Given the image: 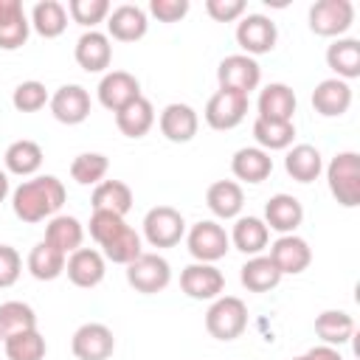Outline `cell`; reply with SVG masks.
I'll return each instance as SVG.
<instances>
[{
  "instance_id": "1",
  "label": "cell",
  "mask_w": 360,
  "mask_h": 360,
  "mask_svg": "<svg viewBox=\"0 0 360 360\" xmlns=\"http://www.w3.org/2000/svg\"><path fill=\"white\" fill-rule=\"evenodd\" d=\"M62 205H65V186L53 174H37L31 180H22L11 191L14 217L28 225L56 217Z\"/></svg>"
},
{
  "instance_id": "2",
  "label": "cell",
  "mask_w": 360,
  "mask_h": 360,
  "mask_svg": "<svg viewBox=\"0 0 360 360\" xmlns=\"http://www.w3.org/2000/svg\"><path fill=\"white\" fill-rule=\"evenodd\" d=\"M326 183L332 197L343 208H357L360 205V155L338 152L326 166Z\"/></svg>"
},
{
  "instance_id": "3",
  "label": "cell",
  "mask_w": 360,
  "mask_h": 360,
  "mask_svg": "<svg viewBox=\"0 0 360 360\" xmlns=\"http://www.w3.org/2000/svg\"><path fill=\"white\" fill-rule=\"evenodd\" d=\"M248 326V307L236 295H219L205 312V329L217 340H233Z\"/></svg>"
},
{
  "instance_id": "4",
  "label": "cell",
  "mask_w": 360,
  "mask_h": 360,
  "mask_svg": "<svg viewBox=\"0 0 360 360\" xmlns=\"http://www.w3.org/2000/svg\"><path fill=\"white\" fill-rule=\"evenodd\" d=\"M186 236V219L172 205H155L143 217V239L152 248H174Z\"/></svg>"
},
{
  "instance_id": "5",
  "label": "cell",
  "mask_w": 360,
  "mask_h": 360,
  "mask_svg": "<svg viewBox=\"0 0 360 360\" xmlns=\"http://www.w3.org/2000/svg\"><path fill=\"white\" fill-rule=\"evenodd\" d=\"M186 245H188V253L197 259V262H205V264H214L219 262L228 250H231V236L225 233V228L214 219H200L197 225H191V231L186 233Z\"/></svg>"
},
{
  "instance_id": "6",
  "label": "cell",
  "mask_w": 360,
  "mask_h": 360,
  "mask_svg": "<svg viewBox=\"0 0 360 360\" xmlns=\"http://www.w3.org/2000/svg\"><path fill=\"white\" fill-rule=\"evenodd\" d=\"M127 281L135 292H143V295H155L160 290L169 287L172 281V267L163 256L158 253H141L138 259H132L127 264Z\"/></svg>"
},
{
  "instance_id": "7",
  "label": "cell",
  "mask_w": 360,
  "mask_h": 360,
  "mask_svg": "<svg viewBox=\"0 0 360 360\" xmlns=\"http://www.w3.org/2000/svg\"><path fill=\"white\" fill-rule=\"evenodd\" d=\"M354 22L352 0H318L309 6V31L318 37H343Z\"/></svg>"
},
{
  "instance_id": "8",
  "label": "cell",
  "mask_w": 360,
  "mask_h": 360,
  "mask_svg": "<svg viewBox=\"0 0 360 360\" xmlns=\"http://www.w3.org/2000/svg\"><path fill=\"white\" fill-rule=\"evenodd\" d=\"M202 115H205V124L211 129H219V132L233 129L248 115V96L245 93H236V90H228V87H219L208 98Z\"/></svg>"
},
{
  "instance_id": "9",
  "label": "cell",
  "mask_w": 360,
  "mask_h": 360,
  "mask_svg": "<svg viewBox=\"0 0 360 360\" xmlns=\"http://www.w3.org/2000/svg\"><path fill=\"white\" fill-rule=\"evenodd\" d=\"M278 28L264 14H245L236 25V45L245 51V56H262L276 48Z\"/></svg>"
},
{
  "instance_id": "10",
  "label": "cell",
  "mask_w": 360,
  "mask_h": 360,
  "mask_svg": "<svg viewBox=\"0 0 360 360\" xmlns=\"http://www.w3.org/2000/svg\"><path fill=\"white\" fill-rule=\"evenodd\" d=\"M70 352L76 360H110L115 352L112 329L98 321L82 323L70 338Z\"/></svg>"
},
{
  "instance_id": "11",
  "label": "cell",
  "mask_w": 360,
  "mask_h": 360,
  "mask_svg": "<svg viewBox=\"0 0 360 360\" xmlns=\"http://www.w3.org/2000/svg\"><path fill=\"white\" fill-rule=\"evenodd\" d=\"M217 82L219 87H228V90H236V93H250L259 87L262 82V68L253 56H245V53H231L219 62L217 68Z\"/></svg>"
},
{
  "instance_id": "12",
  "label": "cell",
  "mask_w": 360,
  "mask_h": 360,
  "mask_svg": "<svg viewBox=\"0 0 360 360\" xmlns=\"http://www.w3.org/2000/svg\"><path fill=\"white\" fill-rule=\"evenodd\" d=\"M180 290L188 298H194V301H214L225 290V276L214 264L194 262V264L183 267V273H180Z\"/></svg>"
},
{
  "instance_id": "13",
  "label": "cell",
  "mask_w": 360,
  "mask_h": 360,
  "mask_svg": "<svg viewBox=\"0 0 360 360\" xmlns=\"http://www.w3.org/2000/svg\"><path fill=\"white\" fill-rule=\"evenodd\" d=\"M48 107L59 124L76 127V124L87 121V115H90V93L82 84H62L53 90Z\"/></svg>"
},
{
  "instance_id": "14",
  "label": "cell",
  "mask_w": 360,
  "mask_h": 360,
  "mask_svg": "<svg viewBox=\"0 0 360 360\" xmlns=\"http://www.w3.org/2000/svg\"><path fill=\"white\" fill-rule=\"evenodd\" d=\"M65 273L68 278L82 287V290H90V287H98L107 276V259L101 256V250L96 248H79L68 256L65 262Z\"/></svg>"
},
{
  "instance_id": "15",
  "label": "cell",
  "mask_w": 360,
  "mask_h": 360,
  "mask_svg": "<svg viewBox=\"0 0 360 360\" xmlns=\"http://www.w3.org/2000/svg\"><path fill=\"white\" fill-rule=\"evenodd\" d=\"M270 259L281 276H298L309 267L312 248L307 245V239H301L295 233H284L270 245Z\"/></svg>"
},
{
  "instance_id": "16",
  "label": "cell",
  "mask_w": 360,
  "mask_h": 360,
  "mask_svg": "<svg viewBox=\"0 0 360 360\" xmlns=\"http://www.w3.org/2000/svg\"><path fill=\"white\" fill-rule=\"evenodd\" d=\"M158 127L163 132L166 141L172 143H188L197 129H200V118H197V110L188 107V104H180V101H172L160 110V118H158Z\"/></svg>"
},
{
  "instance_id": "17",
  "label": "cell",
  "mask_w": 360,
  "mask_h": 360,
  "mask_svg": "<svg viewBox=\"0 0 360 360\" xmlns=\"http://www.w3.org/2000/svg\"><path fill=\"white\" fill-rule=\"evenodd\" d=\"M146 28H149V20L141 6L124 3V6L110 8L107 14V37L118 42H138L146 37Z\"/></svg>"
},
{
  "instance_id": "18",
  "label": "cell",
  "mask_w": 360,
  "mask_h": 360,
  "mask_svg": "<svg viewBox=\"0 0 360 360\" xmlns=\"http://www.w3.org/2000/svg\"><path fill=\"white\" fill-rule=\"evenodd\" d=\"M135 98H141V82L132 73L110 70V73L101 76V82H98V101H101V107L118 112L121 107H127Z\"/></svg>"
},
{
  "instance_id": "19",
  "label": "cell",
  "mask_w": 360,
  "mask_h": 360,
  "mask_svg": "<svg viewBox=\"0 0 360 360\" xmlns=\"http://www.w3.org/2000/svg\"><path fill=\"white\" fill-rule=\"evenodd\" d=\"M73 56H76L79 68L87 70V73H101V70H107L110 62H112L110 37L101 34V31H84V34L76 39Z\"/></svg>"
},
{
  "instance_id": "20",
  "label": "cell",
  "mask_w": 360,
  "mask_h": 360,
  "mask_svg": "<svg viewBox=\"0 0 360 360\" xmlns=\"http://www.w3.org/2000/svg\"><path fill=\"white\" fill-rule=\"evenodd\" d=\"M31 20L20 0H0V51H17L28 42Z\"/></svg>"
},
{
  "instance_id": "21",
  "label": "cell",
  "mask_w": 360,
  "mask_h": 360,
  "mask_svg": "<svg viewBox=\"0 0 360 360\" xmlns=\"http://www.w3.org/2000/svg\"><path fill=\"white\" fill-rule=\"evenodd\" d=\"M301 222H304V205L298 202V197L281 191V194H273L264 202V225L270 231H278L281 236L295 233V228Z\"/></svg>"
},
{
  "instance_id": "22",
  "label": "cell",
  "mask_w": 360,
  "mask_h": 360,
  "mask_svg": "<svg viewBox=\"0 0 360 360\" xmlns=\"http://www.w3.org/2000/svg\"><path fill=\"white\" fill-rule=\"evenodd\" d=\"M312 107L323 118H338L352 107V87L343 79H323L312 90Z\"/></svg>"
},
{
  "instance_id": "23",
  "label": "cell",
  "mask_w": 360,
  "mask_h": 360,
  "mask_svg": "<svg viewBox=\"0 0 360 360\" xmlns=\"http://www.w3.org/2000/svg\"><path fill=\"white\" fill-rule=\"evenodd\" d=\"M205 205L217 219H236L245 205V191L236 180H217L205 191Z\"/></svg>"
},
{
  "instance_id": "24",
  "label": "cell",
  "mask_w": 360,
  "mask_h": 360,
  "mask_svg": "<svg viewBox=\"0 0 360 360\" xmlns=\"http://www.w3.org/2000/svg\"><path fill=\"white\" fill-rule=\"evenodd\" d=\"M295 93L284 82H270L259 93V118L267 121H292L295 115Z\"/></svg>"
},
{
  "instance_id": "25",
  "label": "cell",
  "mask_w": 360,
  "mask_h": 360,
  "mask_svg": "<svg viewBox=\"0 0 360 360\" xmlns=\"http://www.w3.org/2000/svg\"><path fill=\"white\" fill-rule=\"evenodd\" d=\"M231 172L236 180H245V183H262L270 177L273 172V158L259 149V146H242L233 152L231 158Z\"/></svg>"
},
{
  "instance_id": "26",
  "label": "cell",
  "mask_w": 360,
  "mask_h": 360,
  "mask_svg": "<svg viewBox=\"0 0 360 360\" xmlns=\"http://www.w3.org/2000/svg\"><path fill=\"white\" fill-rule=\"evenodd\" d=\"M326 65L335 70V79H357L360 76V39L354 37H338L326 48Z\"/></svg>"
},
{
  "instance_id": "27",
  "label": "cell",
  "mask_w": 360,
  "mask_h": 360,
  "mask_svg": "<svg viewBox=\"0 0 360 360\" xmlns=\"http://www.w3.org/2000/svg\"><path fill=\"white\" fill-rule=\"evenodd\" d=\"M45 242L53 245L56 250H62L65 256H70L84 242V225L70 214H56L45 225Z\"/></svg>"
},
{
  "instance_id": "28",
  "label": "cell",
  "mask_w": 360,
  "mask_h": 360,
  "mask_svg": "<svg viewBox=\"0 0 360 360\" xmlns=\"http://www.w3.org/2000/svg\"><path fill=\"white\" fill-rule=\"evenodd\" d=\"M270 242V228L259 217H236L231 231V245L245 256H259Z\"/></svg>"
},
{
  "instance_id": "29",
  "label": "cell",
  "mask_w": 360,
  "mask_h": 360,
  "mask_svg": "<svg viewBox=\"0 0 360 360\" xmlns=\"http://www.w3.org/2000/svg\"><path fill=\"white\" fill-rule=\"evenodd\" d=\"M284 169L292 180L298 183H312L318 180V174L323 172V158L321 152L312 146V143H295L287 149V158H284Z\"/></svg>"
},
{
  "instance_id": "30",
  "label": "cell",
  "mask_w": 360,
  "mask_h": 360,
  "mask_svg": "<svg viewBox=\"0 0 360 360\" xmlns=\"http://www.w3.org/2000/svg\"><path fill=\"white\" fill-rule=\"evenodd\" d=\"M155 124V107L149 98H135L127 107H121L115 112V127L121 129V135L127 138H143Z\"/></svg>"
},
{
  "instance_id": "31",
  "label": "cell",
  "mask_w": 360,
  "mask_h": 360,
  "mask_svg": "<svg viewBox=\"0 0 360 360\" xmlns=\"http://www.w3.org/2000/svg\"><path fill=\"white\" fill-rule=\"evenodd\" d=\"M3 163H6V172L17 174V177H34L42 166V146L37 141L20 138V141L8 143Z\"/></svg>"
},
{
  "instance_id": "32",
  "label": "cell",
  "mask_w": 360,
  "mask_h": 360,
  "mask_svg": "<svg viewBox=\"0 0 360 360\" xmlns=\"http://www.w3.org/2000/svg\"><path fill=\"white\" fill-rule=\"evenodd\" d=\"M239 281H242V287L250 290V292H267V290L278 287L281 273H278V267L273 264L270 256H262V253H259V256H250V259L242 264Z\"/></svg>"
},
{
  "instance_id": "33",
  "label": "cell",
  "mask_w": 360,
  "mask_h": 360,
  "mask_svg": "<svg viewBox=\"0 0 360 360\" xmlns=\"http://www.w3.org/2000/svg\"><path fill=\"white\" fill-rule=\"evenodd\" d=\"M65 262H68V256L42 239V242H37L31 248L25 264H28V273L37 281H53V278H59L65 273Z\"/></svg>"
},
{
  "instance_id": "34",
  "label": "cell",
  "mask_w": 360,
  "mask_h": 360,
  "mask_svg": "<svg viewBox=\"0 0 360 360\" xmlns=\"http://www.w3.org/2000/svg\"><path fill=\"white\" fill-rule=\"evenodd\" d=\"M315 335L326 343V346H343L352 340L354 335V318L343 309H323L315 318Z\"/></svg>"
},
{
  "instance_id": "35",
  "label": "cell",
  "mask_w": 360,
  "mask_h": 360,
  "mask_svg": "<svg viewBox=\"0 0 360 360\" xmlns=\"http://www.w3.org/2000/svg\"><path fill=\"white\" fill-rule=\"evenodd\" d=\"M90 202H93V211H110V214L124 217L132 208V188L121 180H101L93 188Z\"/></svg>"
},
{
  "instance_id": "36",
  "label": "cell",
  "mask_w": 360,
  "mask_h": 360,
  "mask_svg": "<svg viewBox=\"0 0 360 360\" xmlns=\"http://www.w3.org/2000/svg\"><path fill=\"white\" fill-rule=\"evenodd\" d=\"M31 28L39 37H45V39H53V37L65 34V28H68V8L59 0H39L31 8Z\"/></svg>"
},
{
  "instance_id": "37",
  "label": "cell",
  "mask_w": 360,
  "mask_h": 360,
  "mask_svg": "<svg viewBox=\"0 0 360 360\" xmlns=\"http://www.w3.org/2000/svg\"><path fill=\"white\" fill-rule=\"evenodd\" d=\"M253 138L259 143V149L278 152V149H290L292 138H295V124L292 121H267V118H256L253 121Z\"/></svg>"
},
{
  "instance_id": "38",
  "label": "cell",
  "mask_w": 360,
  "mask_h": 360,
  "mask_svg": "<svg viewBox=\"0 0 360 360\" xmlns=\"http://www.w3.org/2000/svg\"><path fill=\"white\" fill-rule=\"evenodd\" d=\"M143 253V248H141V236L135 233V228H129V225H124L110 242H104L101 245V256L107 259V262H112V264H129L132 259H138Z\"/></svg>"
},
{
  "instance_id": "39",
  "label": "cell",
  "mask_w": 360,
  "mask_h": 360,
  "mask_svg": "<svg viewBox=\"0 0 360 360\" xmlns=\"http://www.w3.org/2000/svg\"><path fill=\"white\" fill-rule=\"evenodd\" d=\"M28 329H37V312L22 301H3L0 304V338L6 340Z\"/></svg>"
},
{
  "instance_id": "40",
  "label": "cell",
  "mask_w": 360,
  "mask_h": 360,
  "mask_svg": "<svg viewBox=\"0 0 360 360\" xmlns=\"http://www.w3.org/2000/svg\"><path fill=\"white\" fill-rule=\"evenodd\" d=\"M3 349H6V357L8 360H45V338L37 332V329H28V332H20V335H11L3 340Z\"/></svg>"
},
{
  "instance_id": "41",
  "label": "cell",
  "mask_w": 360,
  "mask_h": 360,
  "mask_svg": "<svg viewBox=\"0 0 360 360\" xmlns=\"http://www.w3.org/2000/svg\"><path fill=\"white\" fill-rule=\"evenodd\" d=\"M107 169H110L107 155H101V152H82L70 163V177L79 186H98L104 180Z\"/></svg>"
},
{
  "instance_id": "42",
  "label": "cell",
  "mask_w": 360,
  "mask_h": 360,
  "mask_svg": "<svg viewBox=\"0 0 360 360\" xmlns=\"http://www.w3.org/2000/svg\"><path fill=\"white\" fill-rule=\"evenodd\" d=\"M48 101H51V96H48L45 84L37 82V79L20 82V84L14 87V93H11V104H14V110H20V112H37V110H42Z\"/></svg>"
},
{
  "instance_id": "43",
  "label": "cell",
  "mask_w": 360,
  "mask_h": 360,
  "mask_svg": "<svg viewBox=\"0 0 360 360\" xmlns=\"http://www.w3.org/2000/svg\"><path fill=\"white\" fill-rule=\"evenodd\" d=\"M110 8L112 6L107 0H70L68 3V14L73 17V22H79V25H84L90 31H96V25L101 20H107Z\"/></svg>"
},
{
  "instance_id": "44",
  "label": "cell",
  "mask_w": 360,
  "mask_h": 360,
  "mask_svg": "<svg viewBox=\"0 0 360 360\" xmlns=\"http://www.w3.org/2000/svg\"><path fill=\"white\" fill-rule=\"evenodd\" d=\"M124 225H127V222H124V217L110 214V211H93V214H90V222H87L90 236L96 239V245H98V248H101L104 242H110V239H112Z\"/></svg>"
},
{
  "instance_id": "45",
  "label": "cell",
  "mask_w": 360,
  "mask_h": 360,
  "mask_svg": "<svg viewBox=\"0 0 360 360\" xmlns=\"http://www.w3.org/2000/svg\"><path fill=\"white\" fill-rule=\"evenodd\" d=\"M22 273V259L11 245H0V290L17 284Z\"/></svg>"
},
{
  "instance_id": "46",
  "label": "cell",
  "mask_w": 360,
  "mask_h": 360,
  "mask_svg": "<svg viewBox=\"0 0 360 360\" xmlns=\"http://www.w3.org/2000/svg\"><path fill=\"white\" fill-rule=\"evenodd\" d=\"M245 0H205V11L217 22H233L245 17Z\"/></svg>"
},
{
  "instance_id": "47",
  "label": "cell",
  "mask_w": 360,
  "mask_h": 360,
  "mask_svg": "<svg viewBox=\"0 0 360 360\" xmlns=\"http://www.w3.org/2000/svg\"><path fill=\"white\" fill-rule=\"evenodd\" d=\"M149 11L160 22H177L188 14V0H149Z\"/></svg>"
},
{
  "instance_id": "48",
  "label": "cell",
  "mask_w": 360,
  "mask_h": 360,
  "mask_svg": "<svg viewBox=\"0 0 360 360\" xmlns=\"http://www.w3.org/2000/svg\"><path fill=\"white\" fill-rule=\"evenodd\" d=\"M309 360H343L340 357V352L335 349V346H326V343H321V346H312L309 352H304Z\"/></svg>"
},
{
  "instance_id": "49",
  "label": "cell",
  "mask_w": 360,
  "mask_h": 360,
  "mask_svg": "<svg viewBox=\"0 0 360 360\" xmlns=\"http://www.w3.org/2000/svg\"><path fill=\"white\" fill-rule=\"evenodd\" d=\"M8 197V174L0 169V202Z\"/></svg>"
},
{
  "instance_id": "50",
  "label": "cell",
  "mask_w": 360,
  "mask_h": 360,
  "mask_svg": "<svg viewBox=\"0 0 360 360\" xmlns=\"http://www.w3.org/2000/svg\"><path fill=\"white\" fill-rule=\"evenodd\" d=\"M292 360H309V357H307V354H298V357H292Z\"/></svg>"
}]
</instances>
